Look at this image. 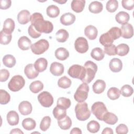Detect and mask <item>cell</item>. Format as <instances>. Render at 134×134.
<instances>
[{
	"mask_svg": "<svg viewBox=\"0 0 134 134\" xmlns=\"http://www.w3.org/2000/svg\"><path fill=\"white\" fill-rule=\"evenodd\" d=\"M85 1L84 0H73L71 6L72 9L75 13L82 12L85 7Z\"/></svg>",
	"mask_w": 134,
	"mask_h": 134,
	"instance_id": "cell-20",
	"label": "cell"
},
{
	"mask_svg": "<svg viewBox=\"0 0 134 134\" xmlns=\"http://www.w3.org/2000/svg\"><path fill=\"white\" fill-rule=\"evenodd\" d=\"M52 113L54 118L57 120H60L66 116V109L57 106L54 108Z\"/></svg>",
	"mask_w": 134,
	"mask_h": 134,
	"instance_id": "cell-35",
	"label": "cell"
},
{
	"mask_svg": "<svg viewBox=\"0 0 134 134\" xmlns=\"http://www.w3.org/2000/svg\"><path fill=\"white\" fill-rule=\"evenodd\" d=\"M10 133H21L23 134L24 132L19 128H15V129H13L11 130V131L10 132Z\"/></svg>",
	"mask_w": 134,
	"mask_h": 134,
	"instance_id": "cell-57",
	"label": "cell"
},
{
	"mask_svg": "<svg viewBox=\"0 0 134 134\" xmlns=\"http://www.w3.org/2000/svg\"><path fill=\"white\" fill-rule=\"evenodd\" d=\"M120 92L123 96L129 97L133 94V90L130 85L126 84L121 87Z\"/></svg>",
	"mask_w": 134,
	"mask_h": 134,
	"instance_id": "cell-45",
	"label": "cell"
},
{
	"mask_svg": "<svg viewBox=\"0 0 134 134\" xmlns=\"http://www.w3.org/2000/svg\"><path fill=\"white\" fill-rule=\"evenodd\" d=\"M25 81L20 75L14 76L8 84L9 89L13 92H17L20 90L25 85Z\"/></svg>",
	"mask_w": 134,
	"mask_h": 134,
	"instance_id": "cell-7",
	"label": "cell"
},
{
	"mask_svg": "<svg viewBox=\"0 0 134 134\" xmlns=\"http://www.w3.org/2000/svg\"><path fill=\"white\" fill-rule=\"evenodd\" d=\"M108 32L110 35L114 40L118 39L121 36L120 29L117 27H114L111 28L108 31Z\"/></svg>",
	"mask_w": 134,
	"mask_h": 134,
	"instance_id": "cell-48",
	"label": "cell"
},
{
	"mask_svg": "<svg viewBox=\"0 0 134 134\" xmlns=\"http://www.w3.org/2000/svg\"><path fill=\"white\" fill-rule=\"evenodd\" d=\"M75 112L77 119L80 121H85L91 116V111L86 102L78 103L75 107Z\"/></svg>",
	"mask_w": 134,
	"mask_h": 134,
	"instance_id": "cell-2",
	"label": "cell"
},
{
	"mask_svg": "<svg viewBox=\"0 0 134 134\" xmlns=\"http://www.w3.org/2000/svg\"><path fill=\"white\" fill-rule=\"evenodd\" d=\"M10 0H1L0 1V8L1 9H7L11 6Z\"/></svg>",
	"mask_w": 134,
	"mask_h": 134,
	"instance_id": "cell-54",
	"label": "cell"
},
{
	"mask_svg": "<svg viewBox=\"0 0 134 134\" xmlns=\"http://www.w3.org/2000/svg\"><path fill=\"white\" fill-rule=\"evenodd\" d=\"M76 17L71 13H66L63 14L60 19L61 23L64 26H69L74 23Z\"/></svg>",
	"mask_w": 134,
	"mask_h": 134,
	"instance_id": "cell-13",
	"label": "cell"
},
{
	"mask_svg": "<svg viewBox=\"0 0 134 134\" xmlns=\"http://www.w3.org/2000/svg\"><path fill=\"white\" fill-rule=\"evenodd\" d=\"M103 121L109 125H115L118 121V117L117 116L110 112H107L104 116Z\"/></svg>",
	"mask_w": 134,
	"mask_h": 134,
	"instance_id": "cell-31",
	"label": "cell"
},
{
	"mask_svg": "<svg viewBox=\"0 0 134 134\" xmlns=\"http://www.w3.org/2000/svg\"><path fill=\"white\" fill-rule=\"evenodd\" d=\"M43 88V84L40 81H35L32 82L30 86L29 89L30 91L34 93H37L42 90Z\"/></svg>",
	"mask_w": 134,
	"mask_h": 134,
	"instance_id": "cell-38",
	"label": "cell"
},
{
	"mask_svg": "<svg viewBox=\"0 0 134 134\" xmlns=\"http://www.w3.org/2000/svg\"><path fill=\"white\" fill-rule=\"evenodd\" d=\"M53 1L55 2H57V3H58L59 4H63L65 3H66L67 1L66 0H65V1H62V0H61V1H54V0H53Z\"/></svg>",
	"mask_w": 134,
	"mask_h": 134,
	"instance_id": "cell-58",
	"label": "cell"
},
{
	"mask_svg": "<svg viewBox=\"0 0 134 134\" xmlns=\"http://www.w3.org/2000/svg\"><path fill=\"white\" fill-rule=\"evenodd\" d=\"M93 91L96 94L103 93L106 88V83L104 81L102 80H96L93 85Z\"/></svg>",
	"mask_w": 134,
	"mask_h": 134,
	"instance_id": "cell-23",
	"label": "cell"
},
{
	"mask_svg": "<svg viewBox=\"0 0 134 134\" xmlns=\"http://www.w3.org/2000/svg\"><path fill=\"white\" fill-rule=\"evenodd\" d=\"M18 46L21 50H27L31 46V41L27 37L22 36L18 39Z\"/></svg>",
	"mask_w": 134,
	"mask_h": 134,
	"instance_id": "cell-22",
	"label": "cell"
},
{
	"mask_svg": "<svg viewBox=\"0 0 134 134\" xmlns=\"http://www.w3.org/2000/svg\"><path fill=\"white\" fill-rule=\"evenodd\" d=\"M104 52L108 55H115L116 54V47L113 44L105 46Z\"/></svg>",
	"mask_w": 134,
	"mask_h": 134,
	"instance_id": "cell-49",
	"label": "cell"
},
{
	"mask_svg": "<svg viewBox=\"0 0 134 134\" xmlns=\"http://www.w3.org/2000/svg\"><path fill=\"white\" fill-rule=\"evenodd\" d=\"M99 124L95 120H91L87 125V129L91 133L97 132L99 131Z\"/></svg>",
	"mask_w": 134,
	"mask_h": 134,
	"instance_id": "cell-43",
	"label": "cell"
},
{
	"mask_svg": "<svg viewBox=\"0 0 134 134\" xmlns=\"http://www.w3.org/2000/svg\"><path fill=\"white\" fill-rule=\"evenodd\" d=\"M109 69L113 72H118L122 68V63L121 61L117 58L112 59L109 62Z\"/></svg>",
	"mask_w": 134,
	"mask_h": 134,
	"instance_id": "cell-16",
	"label": "cell"
},
{
	"mask_svg": "<svg viewBox=\"0 0 134 134\" xmlns=\"http://www.w3.org/2000/svg\"><path fill=\"white\" fill-rule=\"evenodd\" d=\"M121 36L125 39L131 38L133 35V29L131 24L127 23L122 25L120 28Z\"/></svg>",
	"mask_w": 134,
	"mask_h": 134,
	"instance_id": "cell-11",
	"label": "cell"
},
{
	"mask_svg": "<svg viewBox=\"0 0 134 134\" xmlns=\"http://www.w3.org/2000/svg\"><path fill=\"white\" fill-rule=\"evenodd\" d=\"M31 25H33L35 29L40 33L49 34L53 29V26L51 22L44 20L43 16L39 13H35L30 16Z\"/></svg>",
	"mask_w": 134,
	"mask_h": 134,
	"instance_id": "cell-1",
	"label": "cell"
},
{
	"mask_svg": "<svg viewBox=\"0 0 134 134\" xmlns=\"http://www.w3.org/2000/svg\"><path fill=\"white\" fill-rule=\"evenodd\" d=\"M84 34L90 40H94L97 36L98 31L95 26L88 25L85 27L84 29Z\"/></svg>",
	"mask_w": 134,
	"mask_h": 134,
	"instance_id": "cell-18",
	"label": "cell"
},
{
	"mask_svg": "<svg viewBox=\"0 0 134 134\" xmlns=\"http://www.w3.org/2000/svg\"><path fill=\"white\" fill-rule=\"evenodd\" d=\"M18 109L21 115H28L31 113L32 107L30 102L28 101H23L19 104Z\"/></svg>",
	"mask_w": 134,
	"mask_h": 134,
	"instance_id": "cell-15",
	"label": "cell"
},
{
	"mask_svg": "<svg viewBox=\"0 0 134 134\" xmlns=\"http://www.w3.org/2000/svg\"><path fill=\"white\" fill-rule=\"evenodd\" d=\"M105 53L103 50L99 48L96 47L92 49L91 52V57L96 61H100L104 58Z\"/></svg>",
	"mask_w": 134,
	"mask_h": 134,
	"instance_id": "cell-29",
	"label": "cell"
},
{
	"mask_svg": "<svg viewBox=\"0 0 134 134\" xmlns=\"http://www.w3.org/2000/svg\"><path fill=\"white\" fill-rule=\"evenodd\" d=\"M64 70V66L60 63L54 62L50 65V71L51 74L54 76H58L61 75L63 73Z\"/></svg>",
	"mask_w": 134,
	"mask_h": 134,
	"instance_id": "cell-12",
	"label": "cell"
},
{
	"mask_svg": "<svg viewBox=\"0 0 134 134\" xmlns=\"http://www.w3.org/2000/svg\"><path fill=\"white\" fill-rule=\"evenodd\" d=\"M30 14L27 10H23L20 11L17 15V20L19 24L25 25L30 21Z\"/></svg>",
	"mask_w": 134,
	"mask_h": 134,
	"instance_id": "cell-17",
	"label": "cell"
},
{
	"mask_svg": "<svg viewBox=\"0 0 134 134\" xmlns=\"http://www.w3.org/2000/svg\"><path fill=\"white\" fill-rule=\"evenodd\" d=\"M6 118L8 124L10 126L17 125L19 122V115L14 110L9 111L7 114Z\"/></svg>",
	"mask_w": 134,
	"mask_h": 134,
	"instance_id": "cell-19",
	"label": "cell"
},
{
	"mask_svg": "<svg viewBox=\"0 0 134 134\" xmlns=\"http://www.w3.org/2000/svg\"><path fill=\"white\" fill-rule=\"evenodd\" d=\"M49 47V42L44 39L38 41L31 44L30 48L31 51L35 54L40 55L46 52Z\"/></svg>",
	"mask_w": 134,
	"mask_h": 134,
	"instance_id": "cell-8",
	"label": "cell"
},
{
	"mask_svg": "<svg viewBox=\"0 0 134 134\" xmlns=\"http://www.w3.org/2000/svg\"><path fill=\"white\" fill-rule=\"evenodd\" d=\"M57 106L66 109L71 106V100L68 98L60 97L57 100Z\"/></svg>",
	"mask_w": 134,
	"mask_h": 134,
	"instance_id": "cell-42",
	"label": "cell"
},
{
	"mask_svg": "<svg viewBox=\"0 0 134 134\" xmlns=\"http://www.w3.org/2000/svg\"><path fill=\"white\" fill-rule=\"evenodd\" d=\"M68 73L71 77L82 81L85 77L86 71L84 66L79 64H74L70 67Z\"/></svg>",
	"mask_w": 134,
	"mask_h": 134,
	"instance_id": "cell-6",
	"label": "cell"
},
{
	"mask_svg": "<svg viewBox=\"0 0 134 134\" xmlns=\"http://www.w3.org/2000/svg\"><path fill=\"white\" fill-rule=\"evenodd\" d=\"M103 8L102 3L98 1H94L90 3L88 9L90 12L93 14H98L100 13Z\"/></svg>",
	"mask_w": 134,
	"mask_h": 134,
	"instance_id": "cell-28",
	"label": "cell"
},
{
	"mask_svg": "<svg viewBox=\"0 0 134 134\" xmlns=\"http://www.w3.org/2000/svg\"><path fill=\"white\" fill-rule=\"evenodd\" d=\"M91 110L93 114L99 120H103L104 115L108 112L105 105L101 102L94 103L91 107Z\"/></svg>",
	"mask_w": 134,
	"mask_h": 134,
	"instance_id": "cell-5",
	"label": "cell"
},
{
	"mask_svg": "<svg viewBox=\"0 0 134 134\" xmlns=\"http://www.w3.org/2000/svg\"><path fill=\"white\" fill-rule=\"evenodd\" d=\"M38 100L40 104L44 107H50L53 103L52 95L47 91H43L38 96Z\"/></svg>",
	"mask_w": 134,
	"mask_h": 134,
	"instance_id": "cell-9",
	"label": "cell"
},
{
	"mask_svg": "<svg viewBox=\"0 0 134 134\" xmlns=\"http://www.w3.org/2000/svg\"><path fill=\"white\" fill-rule=\"evenodd\" d=\"M22 126L25 130H31L35 128L36 122L33 119L31 118H27L23 120Z\"/></svg>",
	"mask_w": 134,
	"mask_h": 134,
	"instance_id": "cell-32",
	"label": "cell"
},
{
	"mask_svg": "<svg viewBox=\"0 0 134 134\" xmlns=\"http://www.w3.org/2000/svg\"><path fill=\"white\" fill-rule=\"evenodd\" d=\"M10 99L9 94L6 91L1 89L0 90V104L2 105L7 104Z\"/></svg>",
	"mask_w": 134,
	"mask_h": 134,
	"instance_id": "cell-46",
	"label": "cell"
},
{
	"mask_svg": "<svg viewBox=\"0 0 134 134\" xmlns=\"http://www.w3.org/2000/svg\"><path fill=\"white\" fill-rule=\"evenodd\" d=\"M51 124V118L49 116L44 117L40 122V128L43 131H46L50 127Z\"/></svg>",
	"mask_w": 134,
	"mask_h": 134,
	"instance_id": "cell-47",
	"label": "cell"
},
{
	"mask_svg": "<svg viewBox=\"0 0 134 134\" xmlns=\"http://www.w3.org/2000/svg\"><path fill=\"white\" fill-rule=\"evenodd\" d=\"M28 32L29 35L32 38H35V39L39 38L41 35V33H40L38 31H37L35 29L34 26L32 25H31L29 27L28 29Z\"/></svg>",
	"mask_w": 134,
	"mask_h": 134,
	"instance_id": "cell-50",
	"label": "cell"
},
{
	"mask_svg": "<svg viewBox=\"0 0 134 134\" xmlns=\"http://www.w3.org/2000/svg\"><path fill=\"white\" fill-rule=\"evenodd\" d=\"M129 51V47L126 43H121L116 47V54L119 56H125Z\"/></svg>",
	"mask_w": 134,
	"mask_h": 134,
	"instance_id": "cell-37",
	"label": "cell"
},
{
	"mask_svg": "<svg viewBox=\"0 0 134 134\" xmlns=\"http://www.w3.org/2000/svg\"><path fill=\"white\" fill-rule=\"evenodd\" d=\"M12 38V34H8L3 30L0 32V43L2 44H8L11 41Z\"/></svg>",
	"mask_w": 134,
	"mask_h": 134,
	"instance_id": "cell-40",
	"label": "cell"
},
{
	"mask_svg": "<svg viewBox=\"0 0 134 134\" xmlns=\"http://www.w3.org/2000/svg\"><path fill=\"white\" fill-rule=\"evenodd\" d=\"M118 2L116 0H110L108 1L106 5V8L107 10L110 13L115 12L118 8Z\"/></svg>",
	"mask_w": 134,
	"mask_h": 134,
	"instance_id": "cell-44",
	"label": "cell"
},
{
	"mask_svg": "<svg viewBox=\"0 0 134 134\" xmlns=\"http://www.w3.org/2000/svg\"><path fill=\"white\" fill-rule=\"evenodd\" d=\"M107 94L109 99L111 100H115L119 97L120 95V92L118 88L115 87H110L108 90Z\"/></svg>",
	"mask_w": 134,
	"mask_h": 134,
	"instance_id": "cell-39",
	"label": "cell"
},
{
	"mask_svg": "<svg viewBox=\"0 0 134 134\" xmlns=\"http://www.w3.org/2000/svg\"><path fill=\"white\" fill-rule=\"evenodd\" d=\"M114 133L113 130L111 128H108V127H106L105 128H104L102 132V134H104V133H107V134H113Z\"/></svg>",
	"mask_w": 134,
	"mask_h": 134,
	"instance_id": "cell-56",
	"label": "cell"
},
{
	"mask_svg": "<svg viewBox=\"0 0 134 134\" xmlns=\"http://www.w3.org/2000/svg\"><path fill=\"white\" fill-rule=\"evenodd\" d=\"M128 132V128L127 126L123 124H119L116 128V132L118 134L127 133Z\"/></svg>",
	"mask_w": 134,
	"mask_h": 134,
	"instance_id": "cell-53",
	"label": "cell"
},
{
	"mask_svg": "<svg viewBox=\"0 0 134 134\" xmlns=\"http://www.w3.org/2000/svg\"><path fill=\"white\" fill-rule=\"evenodd\" d=\"M24 73L27 78L29 79H33L38 76L39 73L35 69L34 65L32 64H27L24 69Z\"/></svg>",
	"mask_w": 134,
	"mask_h": 134,
	"instance_id": "cell-14",
	"label": "cell"
},
{
	"mask_svg": "<svg viewBox=\"0 0 134 134\" xmlns=\"http://www.w3.org/2000/svg\"><path fill=\"white\" fill-rule=\"evenodd\" d=\"M70 133L71 134H75H75L76 133L81 134L82 133V131L80 128L75 127V128H73L72 129V130L70 131Z\"/></svg>",
	"mask_w": 134,
	"mask_h": 134,
	"instance_id": "cell-55",
	"label": "cell"
},
{
	"mask_svg": "<svg viewBox=\"0 0 134 134\" xmlns=\"http://www.w3.org/2000/svg\"><path fill=\"white\" fill-rule=\"evenodd\" d=\"M84 67L85 69L86 74L85 77L82 81L83 83H90L95 77V74L97 71V66L91 61H86Z\"/></svg>",
	"mask_w": 134,
	"mask_h": 134,
	"instance_id": "cell-3",
	"label": "cell"
},
{
	"mask_svg": "<svg viewBox=\"0 0 134 134\" xmlns=\"http://www.w3.org/2000/svg\"><path fill=\"white\" fill-rule=\"evenodd\" d=\"M47 14L51 18H55L59 16L60 14V9L59 7L54 5L49 6L47 8Z\"/></svg>",
	"mask_w": 134,
	"mask_h": 134,
	"instance_id": "cell-36",
	"label": "cell"
},
{
	"mask_svg": "<svg viewBox=\"0 0 134 134\" xmlns=\"http://www.w3.org/2000/svg\"><path fill=\"white\" fill-rule=\"evenodd\" d=\"M69 32L64 29H59L55 34V38L59 42H64L69 38Z\"/></svg>",
	"mask_w": 134,
	"mask_h": 134,
	"instance_id": "cell-30",
	"label": "cell"
},
{
	"mask_svg": "<svg viewBox=\"0 0 134 134\" xmlns=\"http://www.w3.org/2000/svg\"><path fill=\"white\" fill-rule=\"evenodd\" d=\"M58 124L61 129L68 130L71 127L72 120L68 116H66L64 118L58 120Z\"/></svg>",
	"mask_w": 134,
	"mask_h": 134,
	"instance_id": "cell-26",
	"label": "cell"
},
{
	"mask_svg": "<svg viewBox=\"0 0 134 134\" xmlns=\"http://www.w3.org/2000/svg\"><path fill=\"white\" fill-rule=\"evenodd\" d=\"M88 91L89 86L87 83H83L81 84L74 93V98L75 100L79 103L84 102L88 97Z\"/></svg>",
	"mask_w": 134,
	"mask_h": 134,
	"instance_id": "cell-4",
	"label": "cell"
},
{
	"mask_svg": "<svg viewBox=\"0 0 134 134\" xmlns=\"http://www.w3.org/2000/svg\"><path fill=\"white\" fill-rule=\"evenodd\" d=\"M55 57L57 59L63 61L69 57V52L65 48L60 47L55 51Z\"/></svg>",
	"mask_w": 134,
	"mask_h": 134,
	"instance_id": "cell-25",
	"label": "cell"
},
{
	"mask_svg": "<svg viewBox=\"0 0 134 134\" xmlns=\"http://www.w3.org/2000/svg\"><path fill=\"white\" fill-rule=\"evenodd\" d=\"M99 41L103 46H105L112 44V43L114 42V39L107 31V32L102 34L100 36Z\"/></svg>",
	"mask_w": 134,
	"mask_h": 134,
	"instance_id": "cell-33",
	"label": "cell"
},
{
	"mask_svg": "<svg viewBox=\"0 0 134 134\" xmlns=\"http://www.w3.org/2000/svg\"><path fill=\"white\" fill-rule=\"evenodd\" d=\"M0 81H6L9 77V72L6 69H1L0 71Z\"/></svg>",
	"mask_w": 134,
	"mask_h": 134,
	"instance_id": "cell-52",
	"label": "cell"
},
{
	"mask_svg": "<svg viewBox=\"0 0 134 134\" xmlns=\"http://www.w3.org/2000/svg\"><path fill=\"white\" fill-rule=\"evenodd\" d=\"M72 82L71 80L68 77L64 76L59 79L58 81V86L62 88L65 89L70 87Z\"/></svg>",
	"mask_w": 134,
	"mask_h": 134,
	"instance_id": "cell-41",
	"label": "cell"
},
{
	"mask_svg": "<svg viewBox=\"0 0 134 134\" xmlns=\"http://www.w3.org/2000/svg\"><path fill=\"white\" fill-rule=\"evenodd\" d=\"M48 65V61L44 58L38 59L34 63V66L38 72H43L46 70Z\"/></svg>",
	"mask_w": 134,
	"mask_h": 134,
	"instance_id": "cell-21",
	"label": "cell"
},
{
	"mask_svg": "<svg viewBox=\"0 0 134 134\" xmlns=\"http://www.w3.org/2000/svg\"><path fill=\"white\" fill-rule=\"evenodd\" d=\"M3 62L5 66L11 68L15 66L16 64V59L13 55L11 54H6L3 58Z\"/></svg>",
	"mask_w": 134,
	"mask_h": 134,
	"instance_id": "cell-34",
	"label": "cell"
},
{
	"mask_svg": "<svg viewBox=\"0 0 134 134\" xmlns=\"http://www.w3.org/2000/svg\"><path fill=\"white\" fill-rule=\"evenodd\" d=\"M129 19V15L127 12L124 11L119 12L115 16V19L116 21L121 25H124L128 23Z\"/></svg>",
	"mask_w": 134,
	"mask_h": 134,
	"instance_id": "cell-24",
	"label": "cell"
},
{
	"mask_svg": "<svg viewBox=\"0 0 134 134\" xmlns=\"http://www.w3.org/2000/svg\"><path fill=\"white\" fill-rule=\"evenodd\" d=\"M74 48L75 50L80 53L86 52L88 49L87 40L82 37L77 38L74 42Z\"/></svg>",
	"mask_w": 134,
	"mask_h": 134,
	"instance_id": "cell-10",
	"label": "cell"
},
{
	"mask_svg": "<svg viewBox=\"0 0 134 134\" xmlns=\"http://www.w3.org/2000/svg\"><path fill=\"white\" fill-rule=\"evenodd\" d=\"M122 7L128 10H132L134 7L133 0H122L121 1Z\"/></svg>",
	"mask_w": 134,
	"mask_h": 134,
	"instance_id": "cell-51",
	"label": "cell"
},
{
	"mask_svg": "<svg viewBox=\"0 0 134 134\" xmlns=\"http://www.w3.org/2000/svg\"><path fill=\"white\" fill-rule=\"evenodd\" d=\"M15 22L11 18L6 19L3 24V30L8 34H12L15 29Z\"/></svg>",
	"mask_w": 134,
	"mask_h": 134,
	"instance_id": "cell-27",
	"label": "cell"
}]
</instances>
